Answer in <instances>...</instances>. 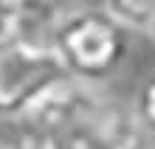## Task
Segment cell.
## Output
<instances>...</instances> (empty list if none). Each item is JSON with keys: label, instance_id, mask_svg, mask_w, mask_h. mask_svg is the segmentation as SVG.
Here are the masks:
<instances>
[{"label": "cell", "instance_id": "obj_6", "mask_svg": "<svg viewBox=\"0 0 155 149\" xmlns=\"http://www.w3.org/2000/svg\"><path fill=\"white\" fill-rule=\"evenodd\" d=\"M147 34H150V40L155 42V20H152V25H150V31H147Z\"/></svg>", "mask_w": 155, "mask_h": 149}, {"label": "cell", "instance_id": "obj_1", "mask_svg": "<svg viewBox=\"0 0 155 149\" xmlns=\"http://www.w3.org/2000/svg\"><path fill=\"white\" fill-rule=\"evenodd\" d=\"M59 53L51 37L42 40L31 31V23L3 17L0 23V118H25L45 99L68 85Z\"/></svg>", "mask_w": 155, "mask_h": 149}, {"label": "cell", "instance_id": "obj_3", "mask_svg": "<svg viewBox=\"0 0 155 149\" xmlns=\"http://www.w3.org/2000/svg\"><path fill=\"white\" fill-rule=\"evenodd\" d=\"M107 11L121 20L130 31L147 34L155 20V0H107Z\"/></svg>", "mask_w": 155, "mask_h": 149}, {"label": "cell", "instance_id": "obj_5", "mask_svg": "<svg viewBox=\"0 0 155 149\" xmlns=\"http://www.w3.org/2000/svg\"><path fill=\"white\" fill-rule=\"evenodd\" d=\"M133 113L138 118L141 129L150 138H155V73L141 85L138 96H135V104H133Z\"/></svg>", "mask_w": 155, "mask_h": 149}, {"label": "cell", "instance_id": "obj_2", "mask_svg": "<svg viewBox=\"0 0 155 149\" xmlns=\"http://www.w3.org/2000/svg\"><path fill=\"white\" fill-rule=\"evenodd\" d=\"M130 28L107 8H79L57 20L51 37L71 79L99 85L121 68L130 51Z\"/></svg>", "mask_w": 155, "mask_h": 149}, {"label": "cell", "instance_id": "obj_7", "mask_svg": "<svg viewBox=\"0 0 155 149\" xmlns=\"http://www.w3.org/2000/svg\"><path fill=\"white\" fill-rule=\"evenodd\" d=\"M0 149H12V146H3V144H0Z\"/></svg>", "mask_w": 155, "mask_h": 149}, {"label": "cell", "instance_id": "obj_4", "mask_svg": "<svg viewBox=\"0 0 155 149\" xmlns=\"http://www.w3.org/2000/svg\"><path fill=\"white\" fill-rule=\"evenodd\" d=\"M68 0H0L3 17H14L23 23H42L62 11Z\"/></svg>", "mask_w": 155, "mask_h": 149}]
</instances>
